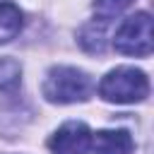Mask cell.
Returning <instances> with one entry per match:
<instances>
[{"label":"cell","mask_w":154,"mask_h":154,"mask_svg":"<svg viewBox=\"0 0 154 154\" xmlns=\"http://www.w3.org/2000/svg\"><path fill=\"white\" fill-rule=\"evenodd\" d=\"M41 91L53 103H75V101L89 99V94H91V79H89L87 72H82L77 67L58 65V67H51L46 72Z\"/></svg>","instance_id":"6da1fadb"},{"label":"cell","mask_w":154,"mask_h":154,"mask_svg":"<svg viewBox=\"0 0 154 154\" xmlns=\"http://www.w3.org/2000/svg\"><path fill=\"white\" fill-rule=\"evenodd\" d=\"M132 0H94V19L101 24H111L113 17H118Z\"/></svg>","instance_id":"52a82bcc"},{"label":"cell","mask_w":154,"mask_h":154,"mask_svg":"<svg viewBox=\"0 0 154 154\" xmlns=\"http://www.w3.org/2000/svg\"><path fill=\"white\" fill-rule=\"evenodd\" d=\"M113 46L123 55H137L147 58L152 53V17L147 12H137L128 17L120 29L116 31Z\"/></svg>","instance_id":"3957f363"},{"label":"cell","mask_w":154,"mask_h":154,"mask_svg":"<svg viewBox=\"0 0 154 154\" xmlns=\"http://www.w3.org/2000/svg\"><path fill=\"white\" fill-rule=\"evenodd\" d=\"M99 94L111 101V103H135V101H144L149 94V79L142 70L135 67H116L111 70L101 84H99Z\"/></svg>","instance_id":"7a4b0ae2"},{"label":"cell","mask_w":154,"mask_h":154,"mask_svg":"<svg viewBox=\"0 0 154 154\" xmlns=\"http://www.w3.org/2000/svg\"><path fill=\"white\" fill-rule=\"evenodd\" d=\"M22 29V10L14 2H0V43L12 41Z\"/></svg>","instance_id":"8992f818"},{"label":"cell","mask_w":154,"mask_h":154,"mask_svg":"<svg viewBox=\"0 0 154 154\" xmlns=\"http://www.w3.org/2000/svg\"><path fill=\"white\" fill-rule=\"evenodd\" d=\"M48 147L53 154H87L91 149V132L84 123L70 120L55 130V135L48 140Z\"/></svg>","instance_id":"277c9868"},{"label":"cell","mask_w":154,"mask_h":154,"mask_svg":"<svg viewBox=\"0 0 154 154\" xmlns=\"http://www.w3.org/2000/svg\"><path fill=\"white\" fill-rule=\"evenodd\" d=\"M132 147L135 142L125 130H99L91 135L94 154H130Z\"/></svg>","instance_id":"5b68a950"}]
</instances>
